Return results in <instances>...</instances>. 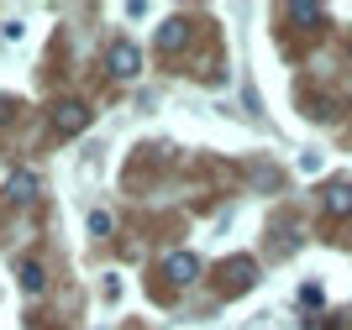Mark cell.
Wrapping results in <instances>:
<instances>
[{
    "label": "cell",
    "mask_w": 352,
    "mask_h": 330,
    "mask_svg": "<svg viewBox=\"0 0 352 330\" xmlns=\"http://www.w3.org/2000/svg\"><path fill=\"white\" fill-rule=\"evenodd\" d=\"M85 126H89V105H79V100H63L58 110H53V131H58V137H79Z\"/></svg>",
    "instance_id": "obj_1"
},
{
    "label": "cell",
    "mask_w": 352,
    "mask_h": 330,
    "mask_svg": "<svg viewBox=\"0 0 352 330\" xmlns=\"http://www.w3.org/2000/svg\"><path fill=\"white\" fill-rule=\"evenodd\" d=\"M21 288H27V294H37V288H43V268H37V262H21Z\"/></svg>",
    "instance_id": "obj_8"
},
{
    "label": "cell",
    "mask_w": 352,
    "mask_h": 330,
    "mask_svg": "<svg viewBox=\"0 0 352 330\" xmlns=\"http://www.w3.org/2000/svg\"><path fill=\"white\" fill-rule=\"evenodd\" d=\"M6 189H11V200H37V189H43V184H37V173H32V168H16L11 178H6Z\"/></svg>",
    "instance_id": "obj_5"
},
{
    "label": "cell",
    "mask_w": 352,
    "mask_h": 330,
    "mask_svg": "<svg viewBox=\"0 0 352 330\" xmlns=\"http://www.w3.org/2000/svg\"><path fill=\"white\" fill-rule=\"evenodd\" d=\"M289 16H294V21H321V5H305V0H294Z\"/></svg>",
    "instance_id": "obj_9"
},
{
    "label": "cell",
    "mask_w": 352,
    "mask_h": 330,
    "mask_svg": "<svg viewBox=\"0 0 352 330\" xmlns=\"http://www.w3.org/2000/svg\"><path fill=\"white\" fill-rule=\"evenodd\" d=\"M163 273H168V283H195L200 278V257L195 252H174V257L163 262Z\"/></svg>",
    "instance_id": "obj_3"
},
{
    "label": "cell",
    "mask_w": 352,
    "mask_h": 330,
    "mask_svg": "<svg viewBox=\"0 0 352 330\" xmlns=\"http://www.w3.org/2000/svg\"><path fill=\"white\" fill-rule=\"evenodd\" d=\"M184 37H190V27H184V21L174 16V21L158 32V47H163V53H179V47H184Z\"/></svg>",
    "instance_id": "obj_6"
},
{
    "label": "cell",
    "mask_w": 352,
    "mask_h": 330,
    "mask_svg": "<svg viewBox=\"0 0 352 330\" xmlns=\"http://www.w3.org/2000/svg\"><path fill=\"white\" fill-rule=\"evenodd\" d=\"M242 288H252V257L232 262V283H226V294H242Z\"/></svg>",
    "instance_id": "obj_7"
},
{
    "label": "cell",
    "mask_w": 352,
    "mask_h": 330,
    "mask_svg": "<svg viewBox=\"0 0 352 330\" xmlns=\"http://www.w3.org/2000/svg\"><path fill=\"white\" fill-rule=\"evenodd\" d=\"M321 204H326V215H352V178H331Z\"/></svg>",
    "instance_id": "obj_4"
},
{
    "label": "cell",
    "mask_w": 352,
    "mask_h": 330,
    "mask_svg": "<svg viewBox=\"0 0 352 330\" xmlns=\"http://www.w3.org/2000/svg\"><path fill=\"white\" fill-rule=\"evenodd\" d=\"M105 63H111V73H116V79H132V73H142V53H137L132 43H111Z\"/></svg>",
    "instance_id": "obj_2"
},
{
    "label": "cell",
    "mask_w": 352,
    "mask_h": 330,
    "mask_svg": "<svg viewBox=\"0 0 352 330\" xmlns=\"http://www.w3.org/2000/svg\"><path fill=\"white\" fill-rule=\"evenodd\" d=\"M111 226H116V220L105 215V210H95V215H89V231H95V236H105V231H111Z\"/></svg>",
    "instance_id": "obj_10"
}]
</instances>
